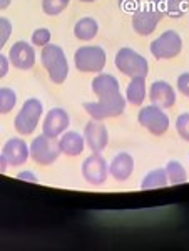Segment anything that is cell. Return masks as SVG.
<instances>
[{"label": "cell", "instance_id": "obj_1", "mask_svg": "<svg viewBox=\"0 0 189 251\" xmlns=\"http://www.w3.org/2000/svg\"><path fill=\"white\" fill-rule=\"evenodd\" d=\"M40 62H42L44 69L47 71L52 82H66L67 75H69V62H67L66 52L62 50V47L55 46V44H47L46 47H42Z\"/></svg>", "mask_w": 189, "mask_h": 251}, {"label": "cell", "instance_id": "obj_2", "mask_svg": "<svg viewBox=\"0 0 189 251\" xmlns=\"http://www.w3.org/2000/svg\"><path fill=\"white\" fill-rule=\"evenodd\" d=\"M114 64L118 71L129 77H146L149 74V64H147L146 57H142L139 52H136L131 47L120 49L116 54Z\"/></svg>", "mask_w": 189, "mask_h": 251}, {"label": "cell", "instance_id": "obj_3", "mask_svg": "<svg viewBox=\"0 0 189 251\" xmlns=\"http://www.w3.org/2000/svg\"><path fill=\"white\" fill-rule=\"evenodd\" d=\"M84 109L92 119L104 121L109 117H118L126 109V97H122L120 92L114 96L100 97L95 102H84Z\"/></svg>", "mask_w": 189, "mask_h": 251}, {"label": "cell", "instance_id": "obj_4", "mask_svg": "<svg viewBox=\"0 0 189 251\" xmlns=\"http://www.w3.org/2000/svg\"><path fill=\"white\" fill-rule=\"evenodd\" d=\"M42 111H44V106L39 99L35 97H30L24 102L22 109L19 111V114L15 116L14 119V127L19 134L22 136H29L32 132L35 131L37 127L40 117H42Z\"/></svg>", "mask_w": 189, "mask_h": 251}, {"label": "cell", "instance_id": "obj_5", "mask_svg": "<svg viewBox=\"0 0 189 251\" xmlns=\"http://www.w3.org/2000/svg\"><path fill=\"white\" fill-rule=\"evenodd\" d=\"M29 152L32 159L42 166H49L52 163H55L57 157L62 154L59 141L55 137L44 134V132L40 136L34 137V141L29 146Z\"/></svg>", "mask_w": 189, "mask_h": 251}, {"label": "cell", "instance_id": "obj_6", "mask_svg": "<svg viewBox=\"0 0 189 251\" xmlns=\"http://www.w3.org/2000/svg\"><path fill=\"white\" fill-rule=\"evenodd\" d=\"M106 50L99 46H84L75 50L74 64L80 72H100L106 66Z\"/></svg>", "mask_w": 189, "mask_h": 251}, {"label": "cell", "instance_id": "obj_7", "mask_svg": "<svg viewBox=\"0 0 189 251\" xmlns=\"http://www.w3.org/2000/svg\"><path fill=\"white\" fill-rule=\"evenodd\" d=\"M138 121L144 129H147L154 136H163L169 129V117L163 111V107H158L154 104L141 109Z\"/></svg>", "mask_w": 189, "mask_h": 251}, {"label": "cell", "instance_id": "obj_8", "mask_svg": "<svg viewBox=\"0 0 189 251\" xmlns=\"http://www.w3.org/2000/svg\"><path fill=\"white\" fill-rule=\"evenodd\" d=\"M183 49V39L176 30H166L158 39L152 40L151 52L156 59H172L179 55Z\"/></svg>", "mask_w": 189, "mask_h": 251}, {"label": "cell", "instance_id": "obj_9", "mask_svg": "<svg viewBox=\"0 0 189 251\" xmlns=\"http://www.w3.org/2000/svg\"><path fill=\"white\" fill-rule=\"evenodd\" d=\"M82 176L87 183L100 186L106 183L107 176H109V164L107 161L100 156V152H94L82 163Z\"/></svg>", "mask_w": 189, "mask_h": 251}, {"label": "cell", "instance_id": "obj_10", "mask_svg": "<svg viewBox=\"0 0 189 251\" xmlns=\"http://www.w3.org/2000/svg\"><path fill=\"white\" fill-rule=\"evenodd\" d=\"M9 60L15 69L20 71H29L35 64V50L34 46L25 40H19L9 50Z\"/></svg>", "mask_w": 189, "mask_h": 251}, {"label": "cell", "instance_id": "obj_11", "mask_svg": "<svg viewBox=\"0 0 189 251\" xmlns=\"http://www.w3.org/2000/svg\"><path fill=\"white\" fill-rule=\"evenodd\" d=\"M84 141H86V144L91 148V151H94V152L104 151L107 143H109L107 127L97 119L89 121V123L86 124V129H84Z\"/></svg>", "mask_w": 189, "mask_h": 251}, {"label": "cell", "instance_id": "obj_12", "mask_svg": "<svg viewBox=\"0 0 189 251\" xmlns=\"http://www.w3.org/2000/svg\"><path fill=\"white\" fill-rule=\"evenodd\" d=\"M71 124V117L67 114V111H64L62 107H54L47 112L46 119L42 124V132L50 137H59L60 134L67 131Z\"/></svg>", "mask_w": 189, "mask_h": 251}, {"label": "cell", "instance_id": "obj_13", "mask_svg": "<svg viewBox=\"0 0 189 251\" xmlns=\"http://www.w3.org/2000/svg\"><path fill=\"white\" fill-rule=\"evenodd\" d=\"M149 99L154 106L169 109L176 104V92L171 87V84H167L166 80H156V82L151 84Z\"/></svg>", "mask_w": 189, "mask_h": 251}, {"label": "cell", "instance_id": "obj_14", "mask_svg": "<svg viewBox=\"0 0 189 251\" xmlns=\"http://www.w3.org/2000/svg\"><path fill=\"white\" fill-rule=\"evenodd\" d=\"M2 154L7 157L9 166H22L27 163L30 152H29V146L24 139L20 137H12L5 143L2 149Z\"/></svg>", "mask_w": 189, "mask_h": 251}, {"label": "cell", "instance_id": "obj_15", "mask_svg": "<svg viewBox=\"0 0 189 251\" xmlns=\"http://www.w3.org/2000/svg\"><path fill=\"white\" fill-rule=\"evenodd\" d=\"M159 17L154 15L152 12L144 7V9H138L132 14V29L139 35H151L156 30L159 24Z\"/></svg>", "mask_w": 189, "mask_h": 251}, {"label": "cell", "instance_id": "obj_16", "mask_svg": "<svg viewBox=\"0 0 189 251\" xmlns=\"http://www.w3.org/2000/svg\"><path fill=\"white\" fill-rule=\"evenodd\" d=\"M134 171V157L129 152H119L109 164V174L116 181H126Z\"/></svg>", "mask_w": 189, "mask_h": 251}, {"label": "cell", "instance_id": "obj_17", "mask_svg": "<svg viewBox=\"0 0 189 251\" xmlns=\"http://www.w3.org/2000/svg\"><path fill=\"white\" fill-rule=\"evenodd\" d=\"M59 146H60V151H62V154L75 157V156L82 154L84 146H86V141H84V136H80L79 132L66 131L64 134H60Z\"/></svg>", "mask_w": 189, "mask_h": 251}, {"label": "cell", "instance_id": "obj_18", "mask_svg": "<svg viewBox=\"0 0 189 251\" xmlns=\"http://www.w3.org/2000/svg\"><path fill=\"white\" fill-rule=\"evenodd\" d=\"M92 92L99 97L114 96L119 92V80L111 74H97L91 82Z\"/></svg>", "mask_w": 189, "mask_h": 251}, {"label": "cell", "instance_id": "obj_19", "mask_svg": "<svg viewBox=\"0 0 189 251\" xmlns=\"http://www.w3.org/2000/svg\"><path fill=\"white\" fill-rule=\"evenodd\" d=\"M146 99V77H131L126 91V100L132 106H141Z\"/></svg>", "mask_w": 189, "mask_h": 251}, {"label": "cell", "instance_id": "obj_20", "mask_svg": "<svg viewBox=\"0 0 189 251\" xmlns=\"http://www.w3.org/2000/svg\"><path fill=\"white\" fill-rule=\"evenodd\" d=\"M97 32H99V24L97 20L92 17H82L74 25V35L79 40H84V42L92 40L97 35Z\"/></svg>", "mask_w": 189, "mask_h": 251}, {"label": "cell", "instance_id": "obj_21", "mask_svg": "<svg viewBox=\"0 0 189 251\" xmlns=\"http://www.w3.org/2000/svg\"><path fill=\"white\" fill-rule=\"evenodd\" d=\"M167 174H166V169H154V171H149L144 176L142 183H141V188L142 189H159V188H164L167 186Z\"/></svg>", "mask_w": 189, "mask_h": 251}, {"label": "cell", "instance_id": "obj_22", "mask_svg": "<svg viewBox=\"0 0 189 251\" xmlns=\"http://www.w3.org/2000/svg\"><path fill=\"white\" fill-rule=\"evenodd\" d=\"M166 174H167V181L171 184H183L188 181V173L184 169V166L179 161H169L166 166Z\"/></svg>", "mask_w": 189, "mask_h": 251}, {"label": "cell", "instance_id": "obj_23", "mask_svg": "<svg viewBox=\"0 0 189 251\" xmlns=\"http://www.w3.org/2000/svg\"><path fill=\"white\" fill-rule=\"evenodd\" d=\"M17 104V94L10 87H0V114H9Z\"/></svg>", "mask_w": 189, "mask_h": 251}, {"label": "cell", "instance_id": "obj_24", "mask_svg": "<svg viewBox=\"0 0 189 251\" xmlns=\"http://www.w3.org/2000/svg\"><path fill=\"white\" fill-rule=\"evenodd\" d=\"M189 12V0H167L166 15L171 19H179Z\"/></svg>", "mask_w": 189, "mask_h": 251}, {"label": "cell", "instance_id": "obj_25", "mask_svg": "<svg viewBox=\"0 0 189 251\" xmlns=\"http://www.w3.org/2000/svg\"><path fill=\"white\" fill-rule=\"evenodd\" d=\"M71 0H42V10L47 15H59L60 12H64L69 7Z\"/></svg>", "mask_w": 189, "mask_h": 251}, {"label": "cell", "instance_id": "obj_26", "mask_svg": "<svg viewBox=\"0 0 189 251\" xmlns=\"http://www.w3.org/2000/svg\"><path fill=\"white\" fill-rule=\"evenodd\" d=\"M50 37H52L50 30L46 29V27H40V29L34 30V34H32V44L42 49V47H46L47 44H50Z\"/></svg>", "mask_w": 189, "mask_h": 251}, {"label": "cell", "instance_id": "obj_27", "mask_svg": "<svg viewBox=\"0 0 189 251\" xmlns=\"http://www.w3.org/2000/svg\"><path fill=\"white\" fill-rule=\"evenodd\" d=\"M176 129H178V134L189 143V112H184L176 119Z\"/></svg>", "mask_w": 189, "mask_h": 251}, {"label": "cell", "instance_id": "obj_28", "mask_svg": "<svg viewBox=\"0 0 189 251\" xmlns=\"http://www.w3.org/2000/svg\"><path fill=\"white\" fill-rule=\"evenodd\" d=\"M12 35V22L5 17H0V50L9 42Z\"/></svg>", "mask_w": 189, "mask_h": 251}, {"label": "cell", "instance_id": "obj_29", "mask_svg": "<svg viewBox=\"0 0 189 251\" xmlns=\"http://www.w3.org/2000/svg\"><path fill=\"white\" fill-rule=\"evenodd\" d=\"M146 7H147V9H149L154 15H158L159 19H163V15H166L167 0H149Z\"/></svg>", "mask_w": 189, "mask_h": 251}, {"label": "cell", "instance_id": "obj_30", "mask_svg": "<svg viewBox=\"0 0 189 251\" xmlns=\"http://www.w3.org/2000/svg\"><path fill=\"white\" fill-rule=\"evenodd\" d=\"M119 7L124 12H131V14H134L136 10L141 9V0H119Z\"/></svg>", "mask_w": 189, "mask_h": 251}, {"label": "cell", "instance_id": "obj_31", "mask_svg": "<svg viewBox=\"0 0 189 251\" xmlns=\"http://www.w3.org/2000/svg\"><path fill=\"white\" fill-rule=\"evenodd\" d=\"M178 89L183 96L189 97V72H184L178 77Z\"/></svg>", "mask_w": 189, "mask_h": 251}, {"label": "cell", "instance_id": "obj_32", "mask_svg": "<svg viewBox=\"0 0 189 251\" xmlns=\"http://www.w3.org/2000/svg\"><path fill=\"white\" fill-rule=\"evenodd\" d=\"M9 66H10L9 55H3L2 52H0V79L7 75V72H9Z\"/></svg>", "mask_w": 189, "mask_h": 251}, {"label": "cell", "instance_id": "obj_33", "mask_svg": "<svg viewBox=\"0 0 189 251\" xmlns=\"http://www.w3.org/2000/svg\"><path fill=\"white\" fill-rule=\"evenodd\" d=\"M17 179L20 181H29V183H39V179H37V176H35L32 171H22V173H19L17 174Z\"/></svg>", "mask_w": 189, "mask_h": 251}, {"label": "cell", "instance_id": "obj_34", "mask_svg": "<svg viewBox=\"0 0 189 251\" xmlns=\"http://www.w3.org/2000/svg\"><path fill=\"white\" fill-rule=\"evenodd\" d=\"M7 168H9V161L3 154H0V173H5Z\"/></svg>", "mask_w": 189, "mask_h": 251}, {"label": "cell", "instance_id": "obj_35", "mask_svg": "<svg viewBox=\"0 0 189 251\" xmlns=\"http://www.w3.org/2000/svg\"><path fill=\"white\" fill-rule=\"evenodd\" d=\"M10 3H12V0H0V10H5V9H9V7H10Z\"/></svg>", "mask_w": 189, "mask_h": 251}, {"label": "cell", "instance_id": "obj_36", "mask_svg": "<svg viewBox=\"0 0 189 251\" xmlns=\"http://www.w3.org/2000/svg\"><path fill=\"white\" fill-rule=\"evenodd\" d=\"M80 2H87V3H89V2H94V0H80Z\"/></svg>", "mask_w": 189, "mask_h": 251}]
</instances>
